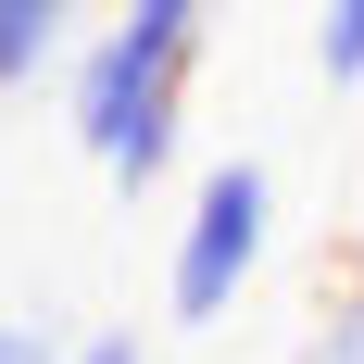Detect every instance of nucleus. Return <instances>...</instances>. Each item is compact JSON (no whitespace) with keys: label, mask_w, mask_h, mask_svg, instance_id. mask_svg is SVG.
<instances>
[{"label":"nucleus","mask_w":364,"mask_h":364,"mask_svg":"<svg viewBox=\"0 0 364 364\" xmlns=\"http://www.w3.org/2000/svg\"><path fill=\"white\" fill-rule=\"evenodd\" d=\"M188 63H201V26H139L113 13L101 38H75V151L101 164L126 201L176 176V139H188Z\"/></svg>","instance_id":"nucleus-1"},{"label":"nucleus","mask_w":364,"mask_h":364,"mask_svg":"<svg viewBox=\"0 0 364 364\" xmlns=\"http://www.w3.org/2000/svg\"><path fill=\"white\" fill-rule=\"evenodd\" d=\"M264 239H277V176L239 151V164H214V176L188 188V214H176V264H164V301H176V327H214V314H239V289L264 277Z\"/></svg>","instance_id":"nucleus-2"},{"label":"nucleus","mask_w":364,"mask_h":364,"mask_svg":"<svg viewBox=\"0 0 364 364\" xmlns=\"http://www.w3.org/2000/svg\"><path fill=\"white\" fill-rule=\"evenodd\" d=\"M63 50H75V0H0V101L38 88Z\"/></svg>","instance_id":"nucleus-3"},{"label":"nucleus","mask_w":364,"mask_h":364,"mask_svg":"<svg viewBox=\"0 0 364 364\" xmlns=\"http://www.w3.org/2000/svg\"><path fill=\"white\" fill-rule=\"evenodd\" d=\"M314 75L327 88H364V0H327L314 13Z\"/></svg>","instance_id":"nucleus-4"},{"label":"nucleus","mask_w":364,"mask_h":364,"mask_svg":"<svg viewBox=\"0 0 364 364\" xmlns=\"http://www.w3.org/2000/svg\"><path fill=\"white\" fill-rule=\"evenodd\" d=\"M301 364H364V289H339L327 314H314V339H301Z\"/></svg>","instance_id":"nucleus-5"},{"label":"nucleus","mask_w":364,"mask_h":364,"mask_svg":"<svg viewBox=\"0 0 364 364\" xmlns=\"http://www.w3.org/2000/svg\"><path fill=\"white\" fill-rule=\"evenodd\" d=\"M0 364H63V339L26 327V314H0Z\"/></svg>","instance_id":"nucleus-6"},{"label":"nucleus","mask_w":364,"mask_h":364,"mask_svg":"<svg viewBox=\"0 0 364 364\" xmlns=\"http://www.w3.org/2000/svg\"><path fill=\"white\" fill-rule=\"evenodd\" d=\"M63 364H151V352H139V327H101V339H75Z\"/></svg>","instance_id":"nucleus-7"},{"label":"nucleus","mask_w":364,"mask_h":364,"mask_svg":"<svg viewBox=\"0 0 364 364\" xmlns=\"http://www.w3.org/2000/svg\"><path fill=\"white\" fill-rule=\"evenodd\" d=\"M139 26H201V0H126Z\"/></svg>","instance_id":"nucleus-8"},{"label":"nucleus","mask_w":364,"mask_h":364,"mask_svg":"<svg viewBox=\"0 0 364 364\" xmlns=\"http://www.w3.org/2000/svg\"><path fill=\"white\" fill-rule=\"evenodd\" d=\"M352 289H364V214H352Z\"/></svg>","instance_id":"nucleus-9"},{"label":"nucleus","mask_w":364,"mask_h":364,"mask_svg":"<svg viewBox=\"0 0 364 364\" xmlns=\"http://www.w3.org/2000/svg\"><path fill=\"white\" fill-rule=\"evenodd\" d=\"M75 13H88V0H75Z\"/></svg>","instance_id":"nucleus-10"}]
</instances>
